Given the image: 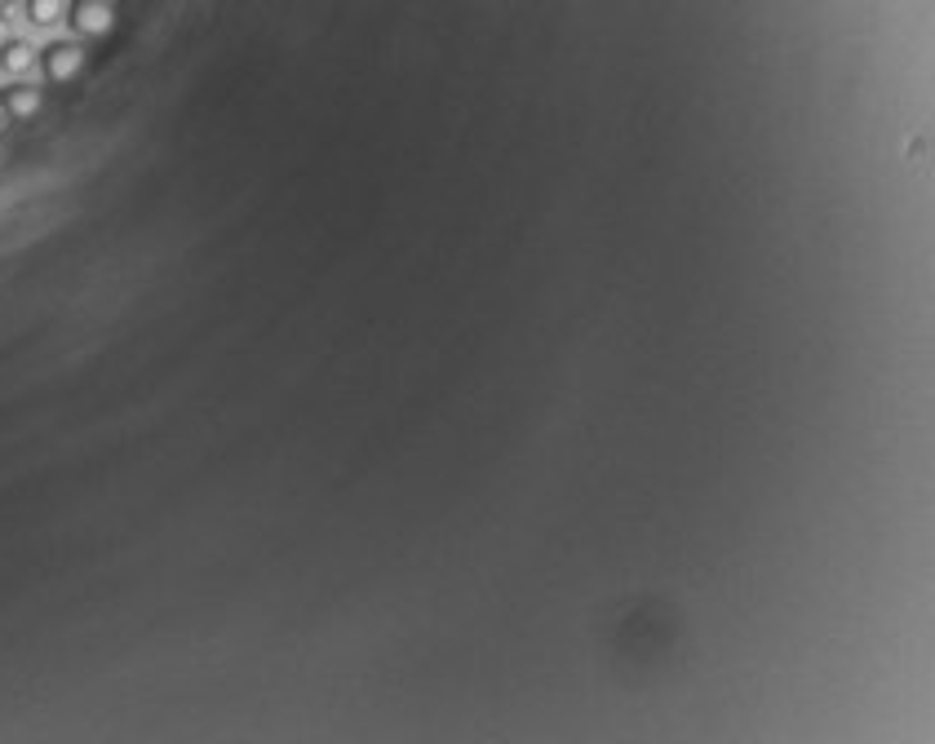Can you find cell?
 Segmentation results:
<instances>
[{"label": "cell", "instance_id": "cell-1", "mask_svg": "<svg viewBox=\"0 0 935 744\" xmlns=\"http://www.w3.org/2000/svg\"><path fill=\"white\" fill-rule=\"evenodd\" d=\"M40 67H45L49 85H71V80L85 71V45L80 40H54V45L40 49Z\"/></svg>", "mask_w": 935, "mask_h": 744}, {"label": "cell", "instance_id": "cell-2", "mask_svg": "<svg viewBox=\"0 0 935 744\" xmlns=\"http://www.w3.org/2000/svg\"><path fill=\"white\" fill-rule=\"evenodd\" d=\"M67 23L76 36H107L111 27H116V9H111V0H71L67 5Z\"/></svg>", "mask_w": 935, "mask_h": 744}, {"label": "cell", "instance_id": "cell-3", "mask_svg": "<svg viewBox=\"0 0 935 744\" xmlns=\"http://www.w3.org/2000/svg\"><path fill=\"white\" fill-rule=\"evenodd\" d=\"M40 107H45V93H40V85L14 80V85L0 89V111H5L9 120L27 124V120H36V116H40Z\"/></svg>", "mask_w": 935, "mask_h": 744}, {"label": "cell", "instance_id": "cell-4", "mask_svg": "<svg viewBox=\"0 0 935 744\" xmlns=\"http://www.w3.org/2000/svg\"><path fill=\"white\" fill-rule=\"evenodd\" d=\"M32 67H36V49L27 45V40H18V36L0 40V71H5V76H27Z\"/></svg>", "mask_w": 935, "mask_h": 744}, {"label": "cell", "instance_id": "cell-5", "mask_svg": "<svg viewBox=\"0 0 935 744\" xmlns=\"http://www.w3.org/2000/svg\"><path fill=\"white\" fill-rule=\"evenodd\" d=\"M67 0H27V23L32 27H54L63 23Z\"/></svg>", "mask_w": 935, "mask_h": 744}, {"label": "cell", "instance_id": "cell-6", "mask_svg": "<svg viewBox=\"0 0 935 744\" xmlns=\"http://www.w3.org/2000/svg\"><path fill=\"white\" fill-rule=\"evenodd\" d=\"M9 36V18H5V9H0V40Z\"/></svg>", "mask_w": 935, "mask_h": 744}]
</instances>
